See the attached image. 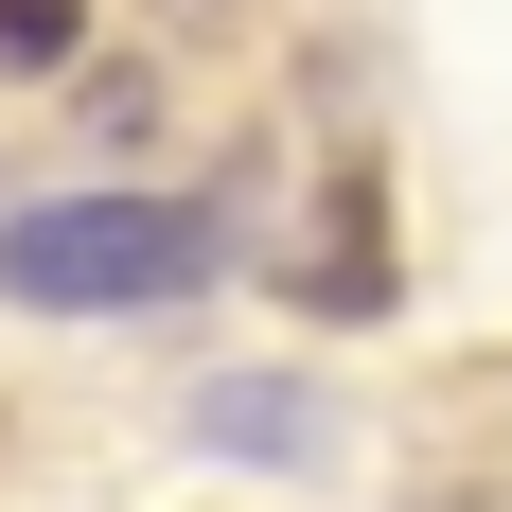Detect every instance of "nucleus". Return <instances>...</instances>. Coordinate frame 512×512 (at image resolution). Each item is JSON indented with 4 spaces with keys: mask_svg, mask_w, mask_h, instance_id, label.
Masks as SVG:
<instances>
[{
    "mask_svg": "<svg viewBox=\"0 0 512 512\" xmlns=\"http://www.w3.org/2000/svg\"><path fill=\"white\" fill-rule=\"evenodd\" d=\"M230 265V212L212 195H36L0 230V301L36 318H142V301H195Z\"/></svg>",
    "mask_w": 512,
    "mask_h": 512,
    "instance_id": "f257e3e1",
    "label": "nucleus"
},
{
    "mask_svg": "<svg viewBox=\"0 0 512 512\" xmlns=\"http://www.w3.org/2000/svg\"><path fill=\"white\" fill-rule=\"evenodd\" d=\"M212 442H265V460H283V442H318V424L283 407V389H212Z\"/></svg>",
    "mask_w": 512,
    "mask_h": 512,
    "instance_id": "f03ea898",
    "label": "nucleus"
},
{
    "mask_svg": "<svg viewBox=\"0 0 512 512\" xmlns=\"http://www.w3.org/2000/svg\"><path fill=\"white\" fill-rule=\"evenodd\" d=\"M0 53H71V0H0Z\"/></svg>",
    "mask_w": 512,
    "mask_h": 512,
    "instance_id": "7ed1b4c3",
    "label": "nucleus"
}]
</instances>
